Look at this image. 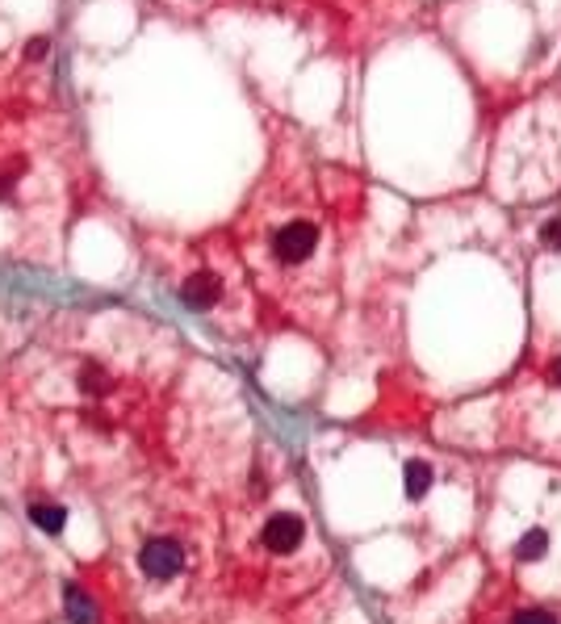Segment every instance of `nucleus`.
<instances>
[{
  "instance_id": "obj_1",
  "label": "nucleus",
  "mask_w": 561,
  "mask_h": 624,
  "mask_svg": "<svg viewBox=\"0 0 561 624\" xmlns=\"http://www.w3.org/2000/svg\"><path fill=\"white\" fill-rule=\"evenodd\" d=\"M139 570L147 574V579H155V582L176 579V574L184 570V549H181V541H172V537H152V541H143V549H139Z\"/></svg>"
},
{
  "instance_id": "obj_2",
  "label": "nucleus",
  "mask_w": 561,
  "mask_h": 624,
  "mask_svg": "<svg viewBox=\"0 0 561 624\" xmlns=\"http://www.w3.org/2000/svg\"><path fill=\"white\" fill-rule=\"evenodd\" d=\"M314 243H319V227H314V222H285V227L277 230V239H272V252H277L280 260L298 264L314 252Z\"/></svg>"
},
{
  "instance_id": "obj_3",
  "label": "nucleus",
  "mask_w": 561,
  "mask_h": 624,
  "mask_svg": "<svg viewBox=\"0 0 561 624\" xmlns=\"http://www.w3.org/2000/svg\"><path fill=\"white\" fill-rule=\"evenodd\" d=\"M302 520L298 515H272L269 524H264V545L272 553H293V549L302 545Z\"/></svg>"
},
{
  "instance_id": "obj_4",
  "label": "nucleus",
  "mask_w": 561,
  "mask_h": 624,
  "mask_svg": "<svg viewBox=\"0 0 561 624\" xmlns=\"http://www.w3.org/2000/svg\"><path fill=\"white\" fill-rule=\"evenodd\" d=\"M218 297H222V281L214 273H193L181 285V302L189 310H210Z\"/></svg>"
},
{
  "instance_id": "obj_5",
  "label": "nucleus",
  "mask_w": 561,
  "mask_h": 624,
  "mask_svg": "<svg viewBox=\"0 0 561 624\" xmlns=\"http://www.w3.org/2000/svg\"><path fill=\"white\" fill-rule=\"evenodd\" d=\"M64 608H67V616H72V624H97V608H93V600H88L84 587H76V582L64 587Z\"/></svg>"
},
{
  "instance_id": "obj_6",
  "label": "nucleus",
  "mask_w": 561,
  "mask_h": 624,
  "mask_svg": "<svg viewBox=\"0 0 561 624\" xmlns=\"http://www.w3.org/2000/svg\"><path fill=\"white\" fill-rule=\"evenodd\" d=\"M30 524H38L43 532H59V528L67 524V512L59 503H46V499H38V503H30Z\"/></svg>"
},
{
  "instance_id": "obj_7",
  "label": "nucleus",
  "mask_w": 561,
  "mask_h": 624,
  "mask_svg": "<svg viewBox=\"0 0 561 624\" xmlns=\"http://www.w3.org/2000/svg\"><path fill=\"white\" fill-rule=\"evenodd\" d=\"M402 483H407V499H423V494H428V486H432V470H428L423 461H407Z\"/></svg>"
},
{
  "instance_id": "obj_8",
  "label": "nucleus",
  "mask_w": 561,
  "mask_h": 624,
  "mask_svg": "<svg viewBox=\"0 0 561 624\" xmlns=\"http://www.w3.org/2000/svg\"><path fill=\"white\" fill-rule=\"evenodd\" d=\"M545 553H549V532H545V528H532V532H524V537H519L516 558L536 561V558H545Z\"/></svg>"
},
{
  "instance_id": "obj_9",
  "label": "nucleus",
  "mask_w": 561,
  "mask_h": 624,
  "mask_svg": "<svg viewBox=\"0 0 561 624\" xmlns=\"http://www.w3.org/2000/svg\"><path fill=\"white\" fill-rule=\"evenodd\" d=\"M80 390H84V395H105L109 373L101 369V365H84V369H80Z\"/></svg>"
},
{
  "instance_id": "obj_10",
  "label": "nucleus",
  "mask_w": 561,
  "mask_h": 624,
  "mask_svg": "<svg viewBox=\"0 0 561 624\" xmlns=\"http://www.w3.org/2000/svg\"><path fill=\"white\" fill-rule=\"evenodd\" d=\"M511 624H557V616L532 608V612H516V620H511Z\"/></svg>"
},
{
  "instance_id": "obj_11",
  "label": "nucleus",
  "mask_w": 561,
  "mask_h": 624,
  "mask_svg": "<svg viewBox=\"0 0 561 624\" xmlns=\"http://www.w3.org/2000/svg\"><path fill=\"white\" fill-rule=\"evenodd\" d=\"M540 239L553 243V248H561V219H549L545 227H540Z\"/></svg>"
},
{
  "instance_id": "obj_12",
  "label": "nucleus",
  "mask_w": 561,
  "mask_h": 624,
  "mask_svg": "<svg viewBox=\"0 0 561 624\" xmlns=\"http://www.w3.org/2000/svg\"><path fill=\"white\" fill-rule=\"evenodd\" d=\"M557 377H561V361H557Z\"/></svg>"
}]
</instances>
